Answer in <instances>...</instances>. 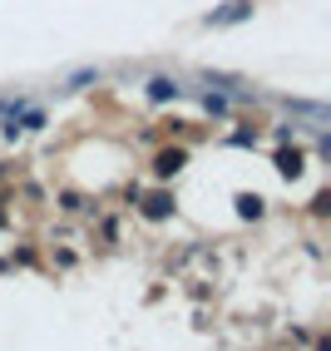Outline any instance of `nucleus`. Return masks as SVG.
<instances>
[{
  "label": "nucleus",
  "instance_id": "obj_2",
  "mask_svg": "<svg viewBox=\"0 0 331 351\" xmlns=\"http://www.w3.org/2000/svg\"><path fill=\"white\" fill-rule=\"evenodd\" d=\"M178 163H183V154H163V158H158V173H173Z\"/></svg>",
  "mask_w": 331,
  "mask_h": 351
},
{
  "label": "nucleus",
  "instance_id": "obj_1",
  "mask_svg": "<svg viewBox=\"0 0 331 351\" xmlns=\"http://www.w3.org/2000/svg\"><path fill=\"white\" fill-rule=\"evenodd\" d=\"M149 95L154 99H178V84L173 80H149Z\"/></svg>",
  "mask_w": 331,
  "mask_h": 351
},
{
  "label": "nucleus",
  "instance_id": "obj_3",
  "mask_svg": "<svg viewBox=\"0 0 331 351\" xmlns=\"http://www.w3.org/2000/svg\"><path fill=\"white\" fill-rule=\"evenodd\" d=\"M203 104H208L212 114H223V109H228V99H223V95H203Z\"/></svg>",
  "mask_w": 331,
  "mask_h": 351
}]
</instances>
